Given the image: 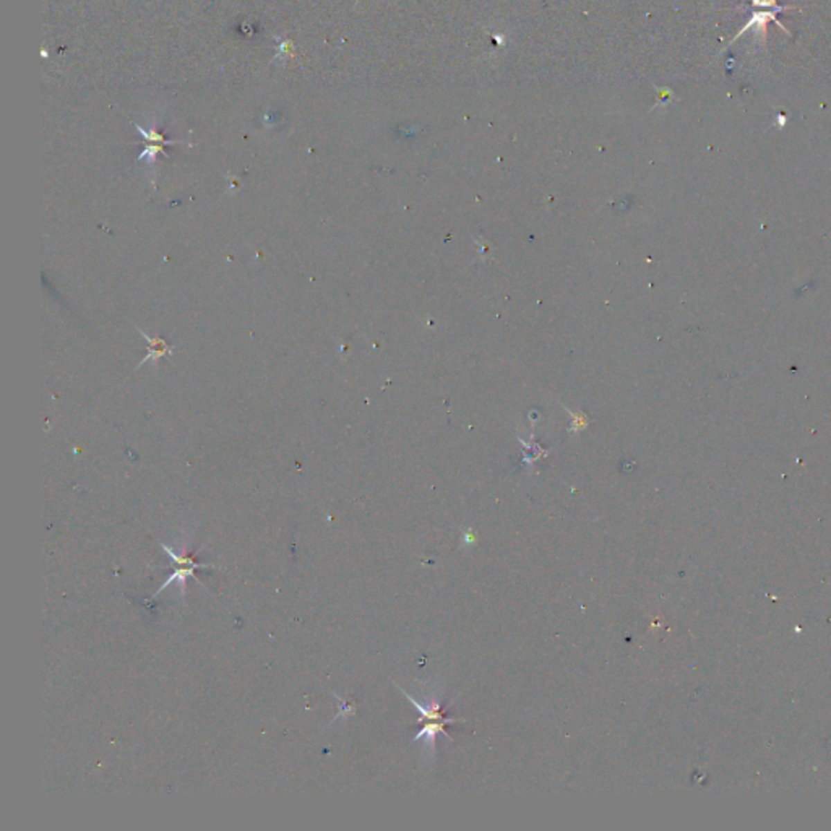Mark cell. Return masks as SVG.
Wrapping results in <instances>:
<instances>
[{
  "label": "cell",
  "instance_id": "6da1fadb",
  "mask_svg": "<svg viewBox=\"0 0 831 831\" xmlns=\"http://www.w3.org/2000/svg\"><path fill=\"white\" fill-rule=\"evenodd\" d=\"M163 549L168 552V555L171 557L174 564L177 565V570L174 571V573L171 575V577H169V578L166 580V583L163 584V588H164V587H168L169 583H172L174 580H179V582L184 583V582H186V578H187V577H190V575H192V577H195V570H197V569H206V566H208V565H205V564H198V562H197L195 559H193V557H177L176 554H174L172 551H169V547H168V546H163ZM163 588H159L158 591H156V593H159V591H161Z\"/></svg>",
  "mask_w": 831,
  "mask_h": 831
}]
</instances>
